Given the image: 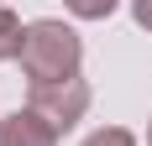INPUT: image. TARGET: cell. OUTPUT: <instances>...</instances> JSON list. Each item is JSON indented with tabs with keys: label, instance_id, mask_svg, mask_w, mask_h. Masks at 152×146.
<instances>
[{
	"label": "cell",
	"instance_id": "cell-2",
	"mask_svg": "<svg viewBox=\"0 0 152 146\" xmlns=\"http://www.w3.org/2000/svg\"><path fill=\"white\" fill-rule=\"evenodd\" d=\"M89 84L84 78H63V84H31V99H26V110H37V115L53 125V131H74L79 120L89 115Z\"/></svg>",
	"mask_w": 152,
	"mask_h": 146
},
{
	"label": "cell",
	"instance_id": "cell-3",
	"mask_svg": "<svg viewBox=\"0 0 152 146\" xmlns=\"http://www.w3.org/2000/svg\"><path fill=\"white\" fill-rule=\"evenodd\" d=\"M0 146H58V131L37 110H11L0 120Z\"/></svg>",
	"mask_w": 152,
	"mask_h": 146
},
{
	"label": "cell",
	"instance_id": "cell-7",
	"mask_svg": "<svg viewBox=\"0 0 152 146\" xmlns=\"http://www.w3.org/2000/svg\"><path fill=\"white\" fill-rule=\"evenodd\" d=\"M131 16H137L142 31H152V0H131Z\"/></svg>",
	"mask_w": 152,
	"mask_h": 146
},
{
	"label": "cell",
	"instance_id": "cell-6",
	"mask_svg": "<svg viewBox=\"0 0 152 146\" xmlns=\"http://www.w3.org/2000/svg\"><path fill=\"white\" fill-rule=\"evenodd\" d=\"M84 146H137V136L126 131V125H105V131H94Z\"/></svg>",
	"mask_w": 152,
	"mask_h": 146
},
{
	"label": "cell",
	"instance_id": "cell-5",
	"mask_svg": "<svg viewBox=\"0 0 152 146\" xmlns=\"http://www.w3.org/2000/svg\"><path fill=\"white\" fill-rule=\"evenodd\" d=\"M63 5H68V11L79 16V21H105V16L115 11L121 0H63Z\"/></svg>",
	"mask_w": 152,
	"mask_h": 146
},
{
	"label": "cell",
	"instance_id": "cell-9",
	"mask_svg": "<svg viewBox=\"0 0 152 146\" xmlns=\"http://www.w3.org/2000/svg\"><path fill=\"white\" fill-rule=\"evenodd\" d=\"M0 5H5V0H0Z\"/></svg>",
	"mask_w": 152,
	"mask_h": 146
},
{
	"label": "cell",
	"instance_id": "cell-4",
	"mask_svg": "<svg viewBox=\"0 0 152 146\" xmlns=\"http://www.w3.org/2000/svg\"><path fill=\"white\" fill-rule=\"evenodd\" d=\"M21 42H26V26L16 21V11H11V5H0V63L21 58Z\"/></svg>",
	"mask_w": 152,
	"mask_h": 146
},
{
	"label": "cell",
	"instance_id": "cell-8",
	"mask_svg": "<svg viewBox=\"0 0 152 146\" xmlns=\"http://www.w3.org/2000/svg\"><path fill=\"white\" fill-rule=\"evenodd\" d=\"M147 146H152V120H147Z\"/></svg>",
	"mask_w": 152,
	"mask_h": 146
},
{
	"label": "cell",
	"instance_id": "cell-1",
	"mask_svg": "<svg viewBox=\"0 0 152 146\" xmlns=\"http://www.w3.org/2000/svg\"><path fill=\"white\" fill-rule=\"evenodd\" d=\"M79 63H84V42H79L74 26H63L53 16L31 21L26 42H21V73L31 84H63V78H79Z\"/></svg>",
	"mask_w": 152,
	"mask_h": 146
}]
</instances>
